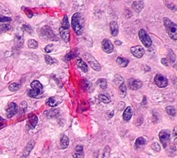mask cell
<instances>
[{
	"mask_svg": "<svg viewBox=\"0 0 177 158\" xmlns=\"http://www.w3.org/2000/svg\"><path fill=\"white\" fill-rule=\"evenodd\" d=\"M72 26L77 34H82L85 27V22L81 14L76 12L73 14L72 17Z\"/></svg>",
	"mask_w": 177,
	"mask_h": 158,
	"instance_id": "1",
	"label": "cell"
},
{
	"mask_svg": "<svg viewBox=\"0 0 177 158\" xmlns=\"http://www.w3.org/2000/svg\"><path fill=\"white\" fill-rule=\"evenodd\" d=\"M164 25L165 26L166 32L169 34V37L171 39L176 41L177 40V26L175 23H173L171 19L164 17L163 19Z\"/></svg>",
	"mask_w": 177,
	"mask_h": 158,
	"instance_id": "2",
	"label": "cell"
},
{
	"mask_svg": "<svg viewBox=\"0 0 177 158\" xmlns=\"http://www.w3.org/2000/svg\"><path fill=\"white\" fill-rule=\"evenodd\" d=\"M138 35H139L140 41H142L143 44L144 45L145 47L148 48V47L151 46L152 44L151 38H150V36H149L148 33H147L144 29H140L139 31V33H138Z\"/></svg>",
	"mask_w": 177,
	"mask_h": 158,
	"instance_id": "3",
	"label": "cell"
},
{
	"mask_svg": "<svg viewBox=\"0 0 177 158\" xmlns=\"http://www.w3.org/2000/svg\"><path fill=\"white\" fill-rule=\"evenodd\" d=\"M159 140H160L161 143H162L163 147L166 148L167 147L168 144L169 143L170 138H171V133L169 130H163L160 131L159 134Z\"/></svg>",
	"mask_w": 177,
	"mask_h": 158,
	"instance_id": "4",
	"label": "cell"
},
{
	"mask_svg": "<svg viewBox=\"0 0 177 158\" xmlns=\"http://www.w3.org/2000/svg\"><path fill=\"white\" fill-rule=\"evenodd\" d=\"M85 59L87 60V62L89 63V64L90 65V66L93 69L95 70L96 71H100L101 70V65L99 64L97 61L92 57L91 54H85Z\"/></svg>",
	"mask_w": 177,
	"mask_h": 158,
	"instance_id": "5",
	"label": "cell"
},
{
	"mask_svg": "<svg viewBox=\"0 0 177 158\" xmlns=\"http://www.w3.org/2000/svg\"><path fill=\"white\" fill-rule=\"evenodd\" d=\"M41 34H43V36H45L48 38V39L52 40V41H57V36H55V34H53V31L51 29V28H50L48 26H43V29H41Z\"/></svg>",
	"mask_w": 177,
	"mask_h": 158,
	"instance_id": "6",
	"label": "cell"
},
{
	"mask_svg": "<svg viewBox=\"0 0 177 158\" xmlns=\"http://www.w3.org/2000/svg\"><path fill=\"white\" fill-rule=\"evenodd\" d=\"M19 110V108L18 105L16 104L15 103H9L7 108H6V116H7L8 118H11L13 116L18 113Z\"/></svg>",
	"mask_w": 177,
	"mask_h": 158,
	"instance_id": "7",
	"label": "cell"
},
{
	"mask_svg": "<svg viewBox=\"0 0 177 158\" xmlns=\"http://www.w3.org/2000/svg\"><path fill=\"white\" fill-rule=\"evenodd\" d=\"M155 82L156 85L159 88H165L168 85V80L167 78L164 76V75L157 74L155 78Z\"/></svg>",
	"mask_w": 177,
	"mask_h": 158,
	"instance_id": "8",
	"label": "cell"
},
{
	"mask_svg": "<svg viewBox=\"0 0 177 158\" xmlns=\"http://www.w3.org/2000/svg\"><path fill=\"white\" fill-rule=\"evenodd\" d=\"M38 122V118L34 114H30L29 115V119H28V122L26 123V127L29 130L34 129L36 126L37 125Z\"/></svg>",
	"mask_w": 177,
	"mask_h": 158,
	"instance_id": "9",
	"label": "cell"
},
{
	"mask_svg": "<svg viewBox=\"0 0 177 158\" xmlns=\"http://www.w3.org/2000/svg\"><path fill=\"white\" fill-rule=\"evenodd\" d=\"M130 52L135 57L140 59L144 55L145 49L142 46H135L131 47Z\"/></svg>",
	"mask_w": 177,
	"mask_h": 158,
	"instance_id": "10",
	"label": "cell"
},
{
	"mask_svg": "<svg viewBox=\"0 0 177 158\" xmlns=\"http://www.w3.org/2000/svg\"><path fill=\"white\" fill-rule=\"evenodd\" d=\"M101 47H102V50L104 52L107 53V54H111L113 51V45L112 42L108 38H105L103 40L102 43H101Z\"/></svg>",
	"mask_w": 177,
	"mask_h": 158,
	"instance_id": "11",
	"label": "cell"
},
{
	"mask_svg": "<svg viewBox=\"0 0 177 158\" xmlns=\"http://www.w3.org/2000/svg\"><path fill=\"white\" fill-rule=\"evenodd\" d=\"M128 87L130 89L133 91H136L140 89L142 87L143 83L139 79H135V78H130L128 81Z\"/></svg>",
	"mask_w": 177,
	"mask_h": 158,
	"instance_id": "12",
	"label": "cell"
},
{
	"mask_svg": "<svg viewBox=\"0 0 177 158\" xmlns=\"http://www.w3.org/2000/svg\"><path fill=\"white\" fill-rule=\"evenodd\" d=\"M31 86L32 88V90L37 93L38 96L42 93L43 91V86L38 80H33L32 83H31Z\"/></svg>",
	"mask_w": 177,
	"mask_h": 158,
	"instance_id": "13",
	"label": "cell"
},
{
	"mask_svg": "<svg viewBox=\"0 0 177 158\" xmlns=\"http://www.w3.org/2000/svg\"><path fill=\"white\" fill-rule=\"evenodd\" d=\"M72 157L73 158H84L85 153H84V148L82 145L76 146L72 153Z\"/></svg>",
	"mask_w": 177,
	"mask_h": 158,
	"instance_id": "14",
	"label": "cell"
},
{
	"mask_svg": "<svg viewBox=\"0 0 177 158\" xmlns=\"http://www.w3.org/2000/svg\"><path fill=\"white\" fill-rule=\"evenodd\" d=\"M34 145H35L34 140H31V141H29L27 145H26L25 148H24V151H23V156H24V157H27V156L30 154V152H31V150L33 149Z\"/></svg>",
	"mask_w": 177,
	"mask_h": 158,
	"instance_id": "15",
	"label": "cell"
},
{
	"mask_svg": "<svg viewBox=\"0 0 177 158\" xmlns=\"http://www.w3.org/2000/svg\"><path fill=\"white\" fill-rule=\"evenodd\" d=\"M61 103V101L57 97H50L47 99L46 104L50 107H56Z\"/></svg>",
	"mask_w": 177,
	"mask_h": 158,
	"instance_id": "16",
	"label": "cell"
},
{
	"mask_svg": "<svg viewBox=\"0 0 177 158\" xmlns=\"http://www.w3.org/2000/svg\"><path fill=\"white\" fill-rule=\"evenodd\" d=\"M59 34H60L61 38H62L64 41L69 42L70 38L69 29H63V28L60 26V28H59Z\"/></svg>",
	"mask_w": 177,
	"mask_h": 158,
	"instance_id": "17",
	"label": "cell"
},
{
	"mask_svg": "<svg viewBox=\"0 0 177 158\" xmlns=\"http://www.w3.org/2000/svg\"><path fill=\"white\" fill-rule=\"evenodd\" d=\"M132 8L136 12H140L144 8V1H135L133 2Z\"/></svg>",
	"mask_w": 177,
	"mask_h": 158,
	"instance_id": "18",
	"label": "cell"
},
{
	"mask_svg": "<svg viewBox=\"0 0 177 158\" xmlns=\"http://www.w3.org/2000/svg\"><path fill=\"white\" fill-rule=\"evenodd\" d=\"M133 115V108L131 106H128L124 110L123 114V117L125 120H130L132 117Z\"/></svg>",
	"mask_w": 177,
	"mask_h": 158,
	"instance_id": "19",
	"label": "cell"
},
{
	"mask_svg": "<svg viewBox=\"0 0 177 158\" xmlns=\"http://www.w3.org/2000/svg\"><path fill=\"white\" fill-rule=\"evenodd\" d=\"M110 29H111V34L113 36H116L118 34V25L116 22L113 21L110 24Z\"/></svg>",
	"mask_w": 177,
	"mask_h": 158,
	"instance_id": "20",
	"label": "cell"
},
{
	"mask_svg": "<svg viewBox=\"0 0 177 158\" xmlns=\"http://www.w3.org/2000/svg\"><path fill=\"white\" fill-rule=\"evenodd\" d=\"M77 65L85 73H87L88 71V66H87V64L82 59H78L77 60Z\"/></svg>",
	"mask_w": 177,
	"mask_h": 158,
	"instance_id": "21",
	"label": "cell"
},
{
	"mask_svg": "<svg viewBox=\"0 0 177 158\" xmlns=\"http://www.w3.org/2000/svg\"><path fill=\"white\" fill-rule=\"evenodd\" d=\"M70 140L67 136L63 135L60 138V147L61 149H66L69 146Z\"/></svg>",
	"mask_w": 177,
	"mask_h": 158,
	"instance_id": "22",
	"label": "cell"
},
{
	"mask_svg": "<svg viewBox=\"0 0 177 158\" xmlns=\"http://www.w3.org/2000/svg\"><path fill=\"white\" fill-rule=\"evenodd\" d=\"M117 64L121 68H125L128 66L129 64V61L128 59H125V58L123 57H118L116 59Z\"/></svg>",
	"mask_w": 177,
	"mask_h": 158,
	"instance_id": "23",
	"label": "cell"
},
{
	"mask_svg": "<svg viewBox=\"0 0 177 158\" xmlns=\"http://www.w3.org/2000/svg\"><path fill=\"white\" fill-rule=\"evenodd\" d=\"M147 143V140L143 137H140L136 140L135 143V148H139L142 145H145Z\"/></svg>",
	"mask_w": 177,
	"mask_h": 158,
	"instance_id": "24",
	"label": "cell"
},
{
	"mask_svg": "<svg viewBox=\"0 0 177 158\" xmlns=\"http://www.w3.org/2000/svg\"><path fill=\"white\" fill-rule=\"evenodd\" d=\"M28 108V104L26 101H23L20 104V107H19V116L23 115L24 113H26V110Z\"/></svg>",
	"mask_w": 177,
	"mask_h": 158,
	"instance_id": "25",
	"label": "cell"
},
{
	"mask_svg": "<svg viewBox=\"0 0 177 158\" xmlns=\"http://www.w3.org/2000/svg\"><path fill=\"white\" fill-rule=\"evenodd\" d=\"M97 84L101 89H103V90H106V89L107 88V81H106V79L100 78L97 81Z\"/></svg>",
	"mask_w": 177,
	"mask_h": 158,
	"instance_id": "26",
	"label": "cell"
},
{
	"mask_svg": "<svg viewBox=\"0 0 177 158\" xmlns=\"http://www.w3.org/2000/svg\"><path fill=\"white\" fill-rule=\"evenodd\" d=\"M118 91L120 97L124 98L126 95V86L125 83H122L121 85L118 86Z\"/></svg>",
	"mask_w": 177,
	"mask_h": 158,
	"instance_id": "27",
	"label": "cell"
},
{
	"mask_svg": "<svg viewBox=\"0 0 177 158\" xmlns=\"http://www.w3.org/2000/svg\"><path fill=\"white\" fill-rule=\"evenodd\" d=\"M61 27L63 28V29H69L70 24H69V22H68V18L67 17V15H64V17H63L62 24H61Z\"/></svg>",
	"mask_w": 177,
	"mask_h": 158,
	"instance_id": "28",
	"label": "cell"
},
{
	"mask_svg": "<svg viewBox=\"0 0 177 158\" xmlns=\"http://www.w3.org/2000/svg\"><path fill=\"white\" fill-rule=\"evenodd\" d=\"M15 44L17 46L19 47H22L23 44H24V38H23L22 36H16L15 37Z\"/></svg>",
	"mask_w": 177,
	"mask_h": 158,
	"instance_id": "29",
	"label": "cell"
},
{
	"mask_svg": "<svg viewBox=\"0 0 177 158\" xmlns=\"http://www.w3.org/2000/svg\"><path fill=\"white\" fill-rule=\"evenodd\" d=\"M165 5L169 9H171V11H176V5L173 4V1H164Z\"/></svg>",
	"mask_w": 177,
	"mask_h": 158,
	"instance_id": "30",
	"label": "cell"
},
{
	"mask_svg": "<svg viewBox=\"0 0 177 158\" xmlns=\"http://www.w3.org/2000/svg\"><path fill=\"white\" fill-rule=\"evenodd\" d=\"M11 26L9 24H2V25H0V34H2V33H5L6 31L11 30Z\"/></svg>",
	"mask_w": 177,
	"mask_h": 158,
	"instance_id": "31",
	"label": "cell"
},
{
	"mask_svg": "<svg viewBox=\"0 0 177 158\" xmlns=\"http://www.w3.org/2000/svg\"><path fill=\"white\" fill-rule=\"evenodd\" d=\"M166 111L167 114H169L171 116H175L176 115V109L173 106H168L166 108Z\"/></svg>",
	"mask_w": 177,
	"mask_h": 158,
	"instance_id": "32",
	"label": "cell"
},
{
	"mask_svg": "<svg viewBox=\"0 0 177 158\" xmlns=\"http://www.w3.org/2000/svg\"><path fill=\"white\" fill-rule=\"evenodd\" d=\"M99 98L103 103H108L111 102V98H110L108 95L106 94H101L99 96Z\"/></svg>",
	"mask_w": 177,
	"mask_h": 158,
	"instance_id": "33",
	"label": "cell"
},
{
	"mask_svg": "<svg viewBox=\"0 0 177 158\" xmlns=\"http://www.w3.org/2000/svg\"><path fill=\"white\" fill-rule=\"evenodd\" d=\"M28 46H29V48L31 49H36L38 48V42L34 39H30L28 41Z\"/></svg>",
	"mask_w": 177,
	"mask_h": 158,
	"instance_id": "34",
	"label": "cell"
},
{
	"mask_svg": "<svg viewBox=\"0 0 177 158\" xmlns=\"http://www.w3.org/2000/svg\"><path fill=\"white\" fill-rule=\"evenodd\" d=\"M124 83V79L122 76L118 75L115 77L114 83L115 84V85H118L119 86H120L122 83Z\"/></svg>",
	"mask_w": 177,
	"mask_h": 158,
	"instance_id": "35",
	"label": "cell"
},
{
	"mask_svg": "<svg viewBox=\"0 0 177 158\" xmlns=\"http://www.w3.org/2000/svg\"><path fill=\"white\" fill-rule=\"evenodd\" d=\"M111 154V148L108 145H106L105 147L104 150H103V158H108Z\"/></svg>",
	"mask_w": 177,
	"mask_h": 158,
	"instance_id": "36",
	"label": "cell"
},
{
	"mask_svg": "<svg viewBox=\"0 0 177 158\" xmlns=\"http://www.w3.org/2000/svg\"><path fill=\"white\" fill-rule=\"evenodd\" d=\"M19 88H20V86L16 83L10 84L9 86V91H11V92H15V91H18Z\"/></svg>",
	"mask_w": 177,
	"mask_h": 158,
	"instance_id": "37",
	"label": "cell"
},
{
	"mask_svg": "<svg viewBox=\"0 0 177 158\" xmlns=\"http://www.w3.org/2000/svg\"><path fill=\"white\" fill-rule=\"evenodd\" d=\"M169 57L171 62L173 64V62L176 63V56H175V54L173 52V51L171 49H169Z\"/></svg>",
	"mask_w": 177,
	"mask_h": 158,
	"instance_id": "38",
	"label": "cell"
},
{
	"mask_svg": "<svg viewBox=\"0 0 177 158\" xmlns=\"http://www.w3.org/2000/svg\"><path fill=\"white\" fill-rule=\"evenodd\" d=\"M45 62H46V64H48L49 65L52 64L54 63V61H55V60H54L51 57H50V56L48 55L45 56Z\"/></svg>",
	"mask_w": 177,
	"mask_h": 158,
	"instance_id": "39",
	"label": "cell"
},
{
	"mask_svg": "<svg viewBox=\"0 0 177 158\" xmlns=\"http://www.w3.org/2000/svg\"><path fill=\"white\" fill-rule=\"evenodd\" d=\"M23 29H24V30L25 31H27L28 33L30 34H32L33 31L32 29V28L31 27V26L28 25V24H25V25L23 26Z\"/></svg>",
	"mask_w": 177,
	"mask_h": 158,
	"instance_id": "40",
	"label": "cell"
},
{
	"mask_svg": "<svg viewBox=\"0 0 177 158\" xmlns=\"http://www.w3.org/2000/svg\"><path fill=\"white\" fill-rule=\"evenodd\" d=\"M11 21V19L10 17H5V16L0 14V22H9Z\"/></svg>",
	"mask_w": 177,
	"mask_h": 158,
	"instance_id": "41",
	"label": "cell"
},
{
	"mask_svg": "<svg viewBox=\"0 0 177 158\" xmlns=\"http://www.w3.org/2000/svg\"><path fill=\"white\" fill-rule=\"evenodd\" d=\"M151 147L154 150L156 151V152H159V151H160V146H159V143H155L152 144L151 145Z\"/></svg>",
	"mask_w": 177,
	"mask_h": 158,
	"instance_id": "42",
	"label": "cell"
},
{
	"mask_svg": "<svg viewBox=\"0 0 177 158\" xmlns=\"http://www.w3.org/2000/svg\"><path fill=\"white\" fill-rule=\"evenodd\" d=\"M58 111H59V110H57V109L50 110V111H49V113H48V116L50 117H55V116H56V115H57V114L58 113H57V112H58Z\"/></svg>",
	"mask_w": 177,
	"mask_h": 158,
	"instance_id": "43",
	"label": "cell"
},
{
	"mask_svg": "<svg viewBox=\"0 0 177 158\" xmlns=\"http://www.w3.org/2000/svg\"><path fill=\"white\" fill-rule=\"evenodd\" d=\"M45 51L46 53H50L52 51V50H53V45L52 44H48V46H46L45 48Z\"/></svg>",
	"mask_w": 177,
	"mask_h": 158,
	"instance_id": "44",
	"label": "cell"
},
{
	"mask_svg": "<svg viewBox=\"0 0 177 158\" xmlns=\"http://www.w3.org/2000/svg\"><path fill=\"white\" fill-rule=\"evenodd\" d=\"M24 11H25L26 14L27 15L28 17H29V18H31V17H32L33 16V14L32 13V12H31V10L28 9H26L24 10Z\"/></svg>",
	"mask_w": 177,
	"mask_h": 158,
	"instance_id": "45",
	"label": "cell"
},
{
	"mask_svg": "<svg viewBox=\"0 0 177 158\" xmlns=\"http://www.w3.org/2000/svg\"><path fill=\"white\" fill-rule=\"evenodd\" d=\"M74 57H75L74 54H72V53H70V54H68L67 55H66V59H67V60H71V59H73Z\"/></svg>",
	"mask_w": 177,
	"mask_h": 158,
	"instance_id": "46",
	"label": "cell"
},
{
	"mask_svg": "<svg viewBox=\"0 0 177 158\" xmlns=\"http://www.w3.org/2000/svg\"><path fill=\"white\" fill-rule=\"evenodd\" d=\"M162 64L163 65H164V66H169V63H168V61L166 59H162Z\"/></svg>",
	"mask_w": 177,
	"mask_h": 158,
	"instance_id": "47",
	"label": "cell"
},
{
	"mask_svg": "<svg viewBox=\"0 0 177 158\" xmlns=\"http://www.w3.org/2000/svg\"><path fill=\"white\" fill-rule=\"evenodd\" d=\"M20 158H26V157H24V156H21V157Z\"/></svg>",
	"mask_w": 177,
	"mask_h": 158,
	"instance_id": "48",
	"label": "cell"
},
{
	"mask_svg": "<svg viewBox=\"0 0 177 158\" xmlns=\"http://www.w3.org/2000/svg\"><path fill=\"white\" fill-rule=\"evenodd\" d=\"M38 158H41V157H38Z\"/></svg>",
	"mask_w": 177,
	"mask_h": 158,
	"instance_id": "49",
	"label": "cell"
}]
</instances>
